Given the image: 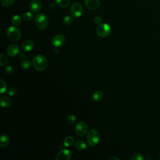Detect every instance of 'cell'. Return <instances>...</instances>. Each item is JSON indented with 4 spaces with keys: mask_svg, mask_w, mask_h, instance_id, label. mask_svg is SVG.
Listing matches in <instances>:
<instances>
[{
    "mask_svg": "<svg viewBox=\"0 0 160 160\" xmlns=\"http://www.w3.org/2000/svg\"><path fill=\"white\" fill-rule=\"evenodd\" d=\"M34 48V44L31 40H26L23 42L22 45V49L23 51L29 52L31 51Z\"/></svg>",
    "mask_w": 160,
    "mask_h": 160,
    "instance_id": "obj_14",
    "label": "cell"
},
{
    "mask_svg": "<svg viewBox=\"0 0 160 160\" xmlns=\"http://www.w3.org/2000/svg\"><path fill=\"white\" fill-rule=\"evenodd\" d=\"M130 159L131 160H143L144 159V157H143V155H142L140 153H133L131 156Z\"/></svg>",
    "mask_w": 160,
    "mask_h": 160,
    "instance_id": "obj_23",
    "label": "cell"
},
{
    "mask_svg": "<svg viewBox=\"0 0 160 160\" xmlns=\"http://www.w3.org/2000/svg\"><path fill=\"white\" fill-rule=\"evenodd\" d=\"M57 4L61 8H67L70 3L69 0H56Z\"/></svg>",
    "mask_w": 160,
    "mask_h": 160,
    "instance_id": "obj_19",
    "label": "cell"
},
{
    "mask_svg": "<svg viewBox=\"0 0 160 160\" xmlns=\"http://www.w3.org/2000/svg\"><path fill=\"white\" fill-rule=\"evenodd\" d=\"M8 58L3 54H1L0 55V65L2 66H5L8 63Z\"/></svg>",
    "mask_w": 160,
    "mask_h": 160,
    "instance_id": "obj_22",
    "label": "cell"
},
{
    "mask_svg": "<svg viewBox=\"0 0 160 160\" xmlns=\"http://www.w3.org/2000/svg\"><path fill=\"white\" fill-rule=\"evenodd\" d=\"M41 8V3L40 0H33L29 5V9L34 13H38Z\"/></svg>",
    "mask_w": 160,
    "mask_h": 160,
    "instance_id": "obj_12",
    "label": "cell"
},
{
    "mask_svg": "<svg viewBox=\"0 0 160 160\" xmlns=\"http://www.w3.org/2000/svg\"><path fill=\"white\" fill-rule=\"evenodd\" d=\"M67 121L69 124H74L76 121V117L73 115H69L67 118Z\"/></svg>",
    "mask_w": 160,
    "mask_h": 160,
    "instance_id": "obj_28",
    "label": "cell"
},
{
    "mask_svg": "<svg viewBox=\"0 0 160 160\" xmlns=\"http://www.w3.org/2000/svg\"><path fill=\"white\" fill-rule=\"evenodd\" d=\"M70 11L73 17L79 18L82 15L83 13V8L80 3H75L71 6Z\"/></svg>",
    "mask_w": 160,
    "mask_h": 160,
    "instance_id": "obj_7",
    "label": "cell"
},
{
    "mask_svg": "<svg viewBox=\"0 0 160 160\" xmlns=\"http://www.w3.org/2000/svg\"><path fill=\"white\" fill-rule=\"evenodd\" d=\"M34 22L37 26L40 29H45L48 27V20L47 16L43 14H38L34 18Z\"/></svg>",
    "mask_w": 160,
    "mask_h": 160,
    "instance_id": "obj_2",
    "label": "cell"
},
{
    "mask_svg": "<svg viewBox=\"0 0 160 160\" xmlns=\"http://www.w3.org/2000/svg\"><path fill=\"white\" fill-rule=\"evenodd\" d=\"M34 68L38 72H43L48 66V60L46 57L43 55L35 56L32 61Z\"/></svg>",
    "mask_w": 160,
    "mask_h": 160,
    "instance_id": "obj_1",
    "label": "cell"
},
{
    "mask_svg": "<svg viewBox=\"0 0 160 160\" xmlns=\"http://www.w3.org/2000/svg\"><path fill=\"white\" fill-rule=\"evenodd\" d=\"M20 58L21 59H22V60H24V59H25V58H26V55L24 54V53H20Z\"/></svg>",
    "mask_w": 160,
    "mask_h": 160,
    "instance_id": "obj_32",
    "label": "cell"
},
{
    "mask_svg": "<svg viewBox=\"0 0 160 160\" xmlns=\"http://www.w3.org/2000/svg\"><path fill=\"white\" fill-rule=\"evenodd\" d=\"M13 68L11 66H7L5 68V72L7 75H11L13 73Z\"/></svg>",
    "mask_w": 160,
    "mask_h": 160,
    "instance_id": "obj_30",
    "label": "cell"
},
{
    "mask_svg": "<svg viewBox=\"0 0 160 160\" xmlns=\"http://www.w3.org/2000/svg\"><path fill=\"white\" fill-rule=\"evenodd\" d=\"M23 18L24 20H25L26 21H31L33 19V14L27 11V12H26L23 14Z\"/></svg>",
    "mask_w": 160,
    "mask_h": 160,
    "instance_id": "obj_24",
    "label": "cell"
},
{
    "mask_svg": "<svg viewBox=\"0 0 160 160\" xmlns=\"http://www.w3.org/2000/svg\"><path fill=\"white\" fill-rule=\"evenodd\" d=\"M103 98V93L101 90L95 91L92 95V100L94 101H100Z\"/></svg>",
    "mask_w": 160,
    "mask_h": 160,
    "instance_id": "obj_15",
    "label": "cell"
},
{
    "mask_svg": "<svg viewBox=\"0 0 160 160\" xmlns=\"http://www.w3.org/2000/svg\"><path fill=\"white\" fill-rule=\"evenodd\" d=\"M63 21H64V23L65 25H71V24H72V23H73V19L72 16H65V17L64 18Z\"/></svg>",
    "mask_w": 160,
    "mask_h": 160,
    "instance_id": "obj_27",
    "label": "cell"
},
{
    "mask_svg": "<svg viewBox=\"0 0 160 160\" xmlns=\"http://www.w3.org/2000/svg\"><path fill=\"white\" fill-rule=\"evenodd\" d=\"M21 68L23 69H29L31 67V62L29 60H23L21 63Z\"/></svg>",
    "mask_w": 160,
    "mask_h": 160,
    "instance_id": "obj_26",
    "label": "cell"
},
{
    "mask_svg": "<svg viewBox=\"0 0 160 160\" xmlns=\"http://www.w3.org/2000/svg\"><path fill=\"white\" fill-rule=\"evenodd\" d=\"M159 159H160V154H159Z\"/></svg>",
    "mask_w": 160,
    "mask_h": 160,
    "instance_id": "obj_34",
    "label": "cell"
},
{
    "mask_svg": "<svg viewBox=\"0 0 160 160\" xmlns=\"http://www.w3.org/2000/svg\"><path fill=\"white\" fill-rule=\"evenodd\" d=\"M72 158V153L68 150H62L58 152L56 156L57 160H69Z\"/></svg>",
    "mask_w": 160,
    "mask_h": 160,
    "instance_id": "obj_9",
    "label": "cell"
},
{
    "mask_svg": "<svg viewBox=\"0 0 160 160\" xmlns=\"http://www.w3.org/2000/svg\"><path fill=\"white\" fill-rule=\"evenodd\" d=\"M74 143V138L72 136H67L65 138L63 145L65 147H69Z\"/></svg>",
    "mask_w": 160,
    "mask_h": 160,
    "instance_id": "obj_18",
    "label": "cell"
},
{
    "mask_svg": "<svg viewBox=\"0 0 160 160\" xmlns=\"http://www.w3.org/2000/svg\"><path fill=\"white\" fill-rule=\"evenodd\" d=\"M0 101H1V105L3 108H8L12 104V101L10 98L7 96H2L0 98Z\"/></svg>",
    "mask_w": 160,
    "mask_h": 160,
    "instance_id": "obj_13",
    "label": "cell"
},
{
    "mask_svg": "<svg viewBox=\"0 0 160 160\" xmlns=\"http://www.w3.org/2000/svg\"><path fill=\"white\" fill-rule=\"evenodd\" d=\"M75 148L78 150H84L86 148V144L82 140H77L75 142Z\"/></svg>",
    "mask_w": 160,
    "mask_h": 160,
    "instance_id": "obj_17",
    "label": "cell"
},
{
    "mask_svg": "<svg viewBox=\"0 0 160 160\" xmlns=\"http://www.w3.org/2000/svg\"><path fill=\"white\" fill-rule=\"evenodd\" d=\"M11 23L14 26H18L21 23V18L18 15H15L11 19Z\"/></svg>",
    "mask_w": 160,
    "mask_h": 160,
    "instance_id": "obj_20",
    "label": "cell"
},
{
    "mask_svg": "<svg viewBox=\"0 0 160 160\" xmlns=\"http://www.w3.org/2000/svg\"><path fill=\"white\" fill-rule=\"evenodd\" d=\"M110 160H112V159H116V160H119V159L118 158H116V157H113V158H110Z\"/></svg>",
    "mask_w": 160,
    "mask_h": 160,
    "instance_id": "obj_33",
    "label": "cell"
},
{
    "mask_svg": "<svg viewBox=\"0 0 160 160\" xmlns=\"http://www.w3.org/2000/svg\"><path fill=\"white\" fill-rule=\"evenodd\" d=\"M7 36L12 41H18L21 38V32L18 28L10 26L7 31Z\"/></svg>",
    "mask_w": 160,
    "mask_h": 160,
    "instance_id": "obj_5",
    "label": "cell"
},
{
    "mask_svg": "<svg viewBox=\"0 0 160 160\" xmlns=\"http://www.w3.org/2000/svg\"><path fill=\"white\" fill-rule=\"evenodd\" d=\"M0 82H1V90H0V93L3 94L6 92L7 90V85L6 82L3 80H0Z\"/></svg>",
    "mask_w": 160,
    "mask_h": 160,
    "instance_id": "obj_25",
    "label": "cell"
},
{
    "mask_svg": "<svg viewBox=\"0 0 160 160\" xmlns=\"http://www.w3.org/2000/svg\"><path fill=\"white\" fill-rule=\"evenodd\" d=\"M94 22L96 25H100L102 23V18L100 16H96L94 19Z\"/></svg>",
    "mask_w": 160,
    "mask_h": 160,
    "instance_id": "obj_31",
    "label": "cell"
},
{
    "mask_svg": "<svg viewBox=\"0 0 160 160\" xmlns=\"http://www.w3.org/2000/svg\"><path fill=\"white\" fill-rule=\"evenodd\" d=\"M65 43V37L63 34H57L51 40L52 45L55 48L61 47Z\"/></svg>",
    "mask_w": 160,
    "mask_h": 160,
    "instance_id": "obj_8",
    "label": "cell"
},
{
    "mask_svg": "<svg viewBox=\"0 0 160 160\" xmlns=\"http://www.w3.org/2000/svg\"><path fill=\"white\" fill-rule=\"evenodd\" d=\"M10 143V138L6 135H2L1 136V143L0 147L2 148L6 147Z\"/></svg>",
    "mask_w": 160,
    "mask_h": 160,
    "instance_id": "obj_16",
    "label": "cell"
},
{
    "mask_svg": "<svg viewBox=\"0 0 160 160\" xmlns=\"http://www.w3.org/2000/svg\"><path fill=\"white\" fill-rule=\"evenodd\" d=\"M88 126L86 123L80 121L78 122L75 127V133L78 136H84L88 131Z\"/></svg>",
    "mask_w": 160,
    "mask_h": 160,
    "instance_id": "obj_6",
    "label": "cell"
},
{
    "mask_svg": "<svg viewBox=\"0 0 160 160\" xmlns=\"http://www.w3.org/2000/svg\"><path fill=\"white\" fill-rule=\"evenodd\" d=\"M84 4L88 9L96 10L100 5V0H84Z\"/></svg>",
    "mask_w": 160,
    "mask_h": 160,
    "instance_id": "obj_10",
    "label": "cell"
},
{
    "mask_svg": "<svg viewBox=\"0 0 160 160\" xmlns=\"http://www.w3.org/2000/svg\"><path fill=\"white\" fill-rule=\"evenodd\" d=\"M15 0H1V4L5 8H8L13 5Z\"/></svg>",
    "mask_w": 160,
    "mask_h": 160,
    "instance_id": "obj_21",
    "label": "cell"
},
{
    "mask_svg": "<svg viewBox=\"0 0 160 160\" xmlns=\"http://www.w3.org/2000/svg\"><path fill=\"white\" fill-rule=\"evenodd\" d=\"M20 52V47L17 45H10L7 48L8 55L11 57H15L19 55Z\"/></svg>",
    "mask_w": 160,
    "mask_h": 160,
    "instance_id": "obj_11",
    "label": "cell"
},
{
    "mask_svg": "<svg viewBox=\"0 0 160 160\" xmlns=\"http://www.w3.org/2000/svg\"><path fill=\"white\" fill-rule=\"evenodd\" d=\"M96 32L98 37L106 38L108 37L111 33V27L106 23H101L96 28Z\"/></svg>",
    "mask_w": 160,
    "mask_h": 160,
    "instance_id": "obj_3",
    "label": "cell"
},
{
    "mask_svg": "<svg viewBox=\"0 0 160 160\" xmlns=\"http://www.w3.org/2000/svg\"><path fill=\"white\" fill-rule=\"evenodd\" d=\"M100 141V134L96 130H92L87 135V141L89 145L94 146L96 145Z\"/></svg>",
    "mask_w": 160,
    "mask_h": 160,
    "instance_id": "obj_4",
    "label": "cell"
},
{
    "mask_svg": "<svg viewBox=\"0 0 160 160\" xmlns=\"http://www.w3.org/2000/svg\"><path fill=\"white\" fill-rule=\"evenodd\" d=\"M18 91H17V89L14 88V87H11L8 90V95H10V96H13L15 95H16Z\"/></svg>",
    "mask_w": 160,
    "mask_h": 160,
    "instance_id": "obj_29",
    "label": "cell"
}]
</instances>
